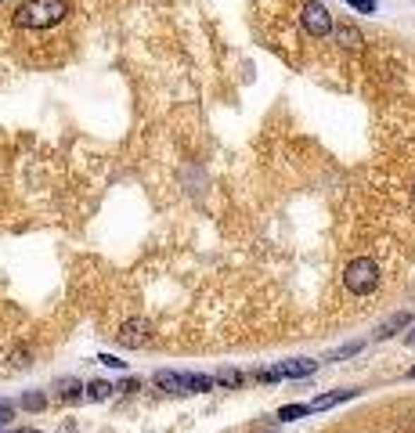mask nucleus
Instances as JSON below:
<instances>
[{"label":"nucleus","mask_w":415,"mask_h":433,"mask_svg":"<svg viewBox=\"0 0 415 433\" xmlns=\"http://www.w3.org/2000/svg\"><path fill=\"white\" fill-rule=\"evenodd\" d=\"M11 419V405H8V401H0V426H4Z\"/></svg>","instance_id":"obj_17"},{"label":"nucleus","mask_w":415,"mask_h":433,"mask_svg":"<svg viewBox=\"0 0 415 433\" xmlns=\"http://www.w3.org/2000/svg\"><path fill=\"white\" fill-rule=\"evenodd\" d=\"M361 350V343H347V347H339V350H332L329 354V361H339V358H350V354H358Z\"/></svg>","instance_id":"obj_14"},{"label":"nucleus","mask_w":415,"mask_h":433,"mask_svg":"<svg viewBox=\"0 0 415 433\" xmlns=\"http://www.w3.org/2000/svg\"><path fill=\"white\" fill-rule=\"evenodd\" d=\"M343 286H347V293H354V296H368L379 286V264L372 257L350 260L347 271H343Z\"/></svg>","instance_id":"obj_2"},{"label":"nucleus","mask_w":415,"mask_h":433,"mask_svg":"<svg viewBox=\"0 0 415 433\" xmlns=\"http://www.w3.org/2000/svg\"><path fill=\"white\" fill-rule=\"evenodd\" d=\"M15 433H40V429H15Z\"/></svg>","instance_id":"obj_20"},{"label":"nucleus","mask_w":415,"mask_h":433,"mask_svg":"<svg viewBox=\"0 0 415 433\" xmlns=\"http://www.w3.org/2000/svg\"><path fill=\"white\" fill-rule=\"evenodd\" d=\"M347 4L354 8V11H361V15H372L375 11V0H347Z\"/></svg>","instance_id":"obj_15"},{"label":"nucleus","mask_w":415,"mask_h":433,"mask_svg":"<svg viewBox=\"0 0 415 433\" xmlns=\"http://www.w3.org/2000/svg\"><path fill=\"white\" fill-rule=\"evenodd\" d=\"M152 379H155V386H163L170 394H206L217 383V379L199 376V372H155Z\"/></svg>","instance_id":"obj_3"},{"label":"nucleus","mask_w":415,"mask_h":433,"mask_svg":"<svg viewBox=\"0 0 415 433\" xmlns=\"http://www.w3.org/2000/svg\"><path fill=\"white\" fill-rule=\"evenodd\" d=\"M303 415H311V405H285V408H278L282 422H293V419H303Z\"/></svg>","instance_id":"obj_10"},{"label":"nucleus","mask_w":415,"mask_h":433,"mask_svg":"<svg viewBox=\"0 0 415 433\" xmlns=\"http://www.w3.org/2000/svg\"><path fill=\"white\" fill-rule=\"evenodd\" d=\"M336 44H343V47H350V51H358L361 47V33L354 25H336Z\"/></svg>","instance_id":"obj_9"},{"label":"nucleus","mask_w":415,"mask_h":433,"mask_svg":"<svg viewBox=\"0 0 415 433\" xmlns=\"http://www.w3.org/2000/svg\"><path fill=\"white\" fill-rule=\"evenodd\" d=\"M300 22H303V29H307L311 37H329V33H332V15H329V8H325V4H318V0L303 4Z\"/></svg>","instance_id":"obj_5"},{"label":"nucleus","mask_w":415,"mask_h":433,"mask_svg":"<svg viewBox=\"0 0 415 433\" xmlns=\"http://www.w3.org/2000/svg\"><path fill=\"white\" fill-rule=\"evenodd\" d=\"M98 361H102V365H109V368H126V361H119V358H112V354H102Z\"/></svg>","instance_id":"obj_16"},{"label":"nucleus","mask_w":415,"mask_h":433,"mask_svg":"<svg viewBox=\"0 0 415 433\" xmlns=\"http://www.w3.org/2000/svg\"><path fill=\"white\" fill-rule=\"evenodd\" d=\"M404 343H415V329H411V332L404 336Z\"/></svg>","instance_id":"obj_19"},{"label":"nucleus","mask_w":415,"mask_h":433,"mask_svg":"<svg viewBox=\"0 0 415 433\" xmlns=\"http://www.w3.org/2000/svg\"><path fill=\"white\" fill-rule=\"evenodd\" d=\"M318 368V361H307V358H293V361H282L275 368H260V372H253L257 383H278V379H303Z\"/></svg>","instance_id":"obj_4"},{"label":"nucleus","mask_w":415,"mask_h":433,"mask_svg":"<svg viewBox=\"0 0 415 433\" xmlns=\"http://www.w3.org/2000/svg\"><path fill=\"white\" fill-rule=\"evenodd\" d=\"M408 325H411V315H408V311H401V315H394L390 322H383V325H379L375 339H390L397 329H408Z\"/></svg>","instance_id":"obj_8"},{"label":"nucleus","mask_w":415,"mask_h":433,"mask_svg":"<svg viewBox=\"0 0 415 433\" xmlns=\"http://www.w3.org/2000/svg\"><path fill=\"white\" fill-rule=\"evenodd\" d=\"M408 379H415V368H408Z\"/></svg>","instance_id":"obj_21"},{"label":"nucleus","mask_w":415,"mask_h":433,"mask_svg":"<svg viewBox=\"0 0 415 433\" xmlns=\"http://www.w3.org/2000/svg\"><path fill=\"white\" fill-rule=\"evenodd\" d=\"M138 386H141V383H138V379H123V383H119V386H116V390H138Z\"/></svg>","instance_id":"obj_18"},{"label":"nucleus","mask_w":415,"mask_h":433,"mask_svg":"<svg viewBox=\"0 0 415 433\" xmlns=\"http://www.w3.org/2000/svg\"><path fill=\"white\" fill-rule=\"evenodd\" d=\"M69 11L66 0H25V4L15 11V22L25 29H47L54 22H61Z\"/></svg>","instance_id":"obj_1"},{"label":"nucleus","mask_w":415,"mask_h":433,"mask_svg":"<svg viewBox=\"0 0 415 433\" xmlns=\"http://www.w3.org/2000/svg\"><path fill=\"white\" fill-rule=\"evenodd\" d=\"M112 390H116L112 383H102V379H98V383H90V386H87V397H90V401H105Z\"/></svg>","instance_id":"obj_11"},{"label":"nucleus","mask_w":415,"mask_h":433,"mask_svg":"<svg viewBox=\"0 0 415 433\" xmlns=\"http://www.w3.org/2000/svg\"><path fill=\"white\" fill-rule=\"evenodd\" d=\"M242 379H246V376L235 372V368H220V372H217V383H220V386H239Z\"/></svg>","instance_id":"obj_12"},{"label":"nucleus","mask_w":415,"mask_h":433,"mask_svg":"<svg viewBox=\"0 0 415 433\" xmlns=\"http://www.w3.org/2000/svg\"><path fill=\"white\" fill-rule=\"evenodd\" d=\"M119 343H126V347H145V343H148V325H145V322H126V325L119 329Z\"/></svg>","instance_id":"obj_6"},{"label":"nucleus","mask_w":415,"mask_h":433,"mask_svg":"<svg viewBox=\"0 0 415 433\" xmlns=\"http://www.w3.org/2000/svg\"><path fill=\"white\" fill-rule=\"evenodd\" d=\"M44 405H47L44 394H29V397H22V408H29V412H40Z\"/></svg>","instance_id":"obj_13"},{"label":"nucleus","mask_w":415,"mask_h":433,"mask_svg":"<svg viewBox=\"0 0 415 433\" xmlns=\"http://www.w3.org/2000/svg\"><path fill=\"white\" fill-rule=\"evenodd\" d=\"M350 397H358V390H332V394H325V397H314V401H311V412L332 408V405H339V401H350Z\"/></svg>","instance_id":"obj_7"}]
</instances>
